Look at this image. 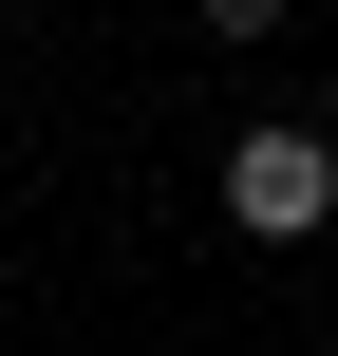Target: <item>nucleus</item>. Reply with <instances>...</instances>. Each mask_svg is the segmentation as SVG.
<instances>
[{"instance_id": "obj_1", "label": "nucleus", "mask_w": 338, "mask_h": 356, "mask_svg": "<svg viewBox=\"0 0 338 356\" xmlns=\"http://www.w3.org/2000/svg\"><path fill=\"white\" fill-rule=\"evenodd\" d=\"M226 225H245V244H320L338 225V131L320 113H263V131L226 150Z\"/></svg>"}, {"instance_id": "obj_2", "label": "nucleus", "mask_w": 338, "mask_h": 356, "mask_svg": "<svg viewBox=\"0 0 338 356\" xmlns=\"http://www.w3.org/2000/svg\"><path fill=\"white\" fill-rule=\"evenodd\" d=\"M188 19H207V38H282L301 0H188Z\"/></svg>"}]
</instances>
